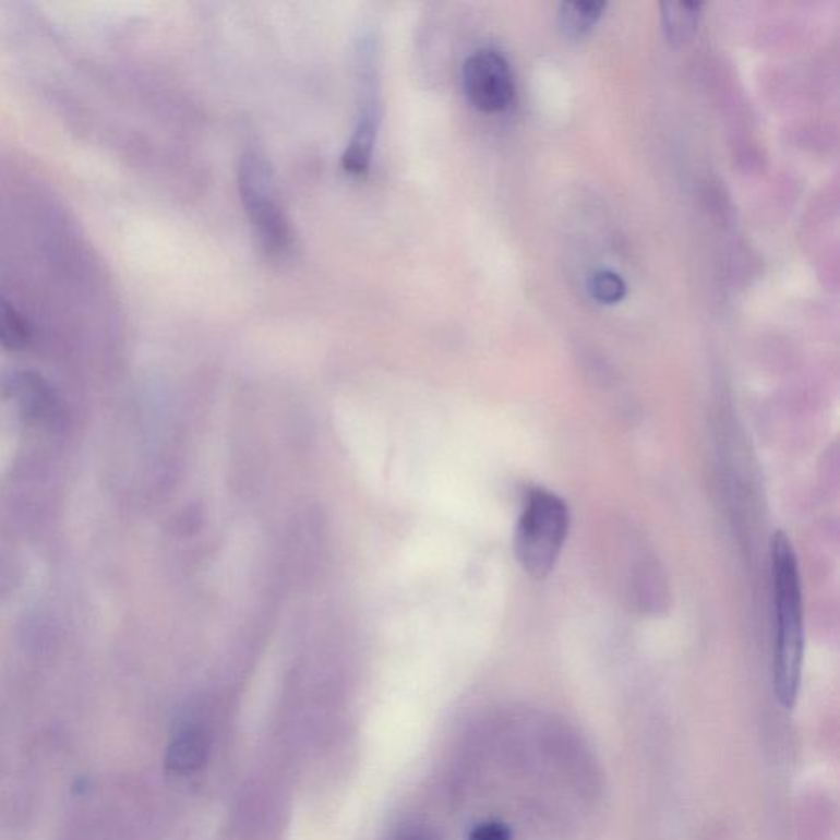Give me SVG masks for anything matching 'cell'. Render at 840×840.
I'll list each match as a JSON object with an SVG mask.
<instances>
[{"label": "cell", "mask_w": 840, "mask_h": 840, "mask_svg": "<svg viewBox=\"0 0 840 840\" xmlns=\"http://www.w3.org/2000/svg\"><path fill=\"white\" fill-rule=\"evenodd\" d=\"M771 586H773L775 646L773 689L784 709L796 705L803 672V592L796 553L787 533L771 540Z\"/></svg>", "instance_id": "6da1fadb"}, {"label": "cell", "mask_w": 840, "mask_h": 840, "mask_svg": "<svg viewBox=\"0 0 840 840\" xmlns=\"http://www.w3.org/2000/svg\"><path fill=\"white\" fill-rule=\"evenodd\" d=\"M568 506L559 494L533 488L517 520L514 550L524 572L537 581L555 568L569 532Z\"/></svg>", "instance_id": "7a4b0ae2"}, {"label": "cell", "mask_w": 840, "mask_h": 840, "mask_svg": "<svg viewBox=\"0 0 840 840\" xmlns=\"http://www.w3.org/2000/svg\"><path fill=\"white\" fill-rule=\"evenodd\" d=\"M239 189L247 216L266 253L285 256L292 247V232L279 201L275 176L268 161L247 153L240 163Z\"/></svg>", "instance_id": "3957f363"}, {"label": "cell", "mask_w": 840, "mask_h": 840, "mask_svg": "<svg viewBox=\"0 0 840 840\" xmlns=\"http://www.w3.org/2000/svg\"><path fill=\"white\" fill-rule=\"evenodd\" d=\"M461 80L468 100L481 112H503L513 104L516 94L513 71L497 51L478 50L470 55L465 61Z\"/></svg>", "instance_id": "277c9868"}, {"label": "cell", "mask_w": 840, "mask_h": 840, "mask_svg": "<svg viewBox=\"0 0 840 840\" xmlns=\"http://www.w3.org/2000/svg\"><path fill=\"white\" fill-rule=\"evenodd\" d=\"M363 97L358 110L357 123L347 149L341 155V166L353 176L367 175L373 158L374 143L380 129V99L373 68L363 73Z\"/></svg>", "instance_id": "5b68a950"}, {"label": "cell", "mask_w": 840, "mask_h": 840, "mask_svg": "<svg viewBox=\"0 0 840 840\" xmlns=\"http://www.w3.org/2000/svg\"><path fill=\"white\" fill-rule=\"evenodd\" d=\"M211 739L207 732L197 728L182 729L168 752L169 770L179 775L192 773L207 761Z\"/></svg>", "instance_id": "8992f818"}, {"label": "cell", "mask_w": 840, "mask_h": 840, "mask_svg": "<svg viewBox=\"0 0 840 840\" xmlns=\"http://www.w3.org/2000/svg\"><path fill=\"white\" fill-rule=\"evenodd\" d=\"M32 340V327L19 309L0 292V345L22 350Z\"/></svg>", "instance_id": "52a82bcc"}, {"label": "cell", "mask_w": 840, "mask_h": 840, "mask_svg": "<svg viewBox=\"0 0 840 840\" xmlns=\"http://www.w3.org/2000/svg\"><path fill=\"white\" fill-rule=\"evenodd\" d=\"M605 4L602 2H572L560 8V25L573 37H581L599 21Z\"/></svg>", "instance_id": "ba28073f"}, {"label": "cell", "mask_w": 840, "mask_h": 840, "mask_svg": "<svg viewBox=\"0 0 840 840\" xmlns=\"http://www.w3.org/2000/svg\"><path fill=\"white\" fill-rule=\"evenodd\" d=\"M701 4H663V25L673 41H683L696 31Z\"/></svg>", "instance_id": "9c48e42d"}, {"label": "cell", "mask_w": 840, "mask_h": 840, "mask_svg": "<svg viewBox=\"0 0 840 840\" xmlns=\"http://www.w3.org/2000/svg\"><path fill=\"white\" fill-rule=\"evenodd\" d=\"M589 295L601 302V304H615L624 298L627 288H625L624 279L615 273L608 272V269H601V272L592 273L588 283Z\"/></svg>", "instance_id": "30bf717a"}, {"label": "cell", "mask_w": 840, "mask_h": 840, "mask_svg": "<svg viewBox=\"0 0 840 840\" xmlns=\"http://www.w3.org/2000/svg\"><path fill=\"white\" fill-rule=\"evenodd\" d=\"M468 840H513L509 827L501 823H483L475 827Z\"/></svg>", "instance_id": "8fae6325"}]
</instances>
